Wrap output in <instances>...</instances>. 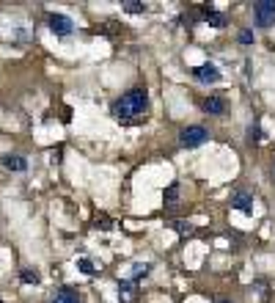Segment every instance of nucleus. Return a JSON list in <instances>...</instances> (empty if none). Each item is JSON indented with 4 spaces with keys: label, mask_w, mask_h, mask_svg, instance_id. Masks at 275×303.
I'll list each match as a JSON object with an SVG mask.
<instances>
[{
    "label": "nucleus",
    "mask_w": 275,
    "mask_h": 303,
    "mask_svg": "<svg viewBox=\"0 0 275 303\" xmlns=\"http://www.w3.org/2000/svg\"><path fill=\"white\" fill-rule=\"evenodd\" d=\"M146 105H149V94H146L143 89H132V91H127L121 100H116L113 113L119 116L121 121H135V119L143 116Z\"/></svg>",
    "instance_id": "1"
},
{
    "label": "nucleus",
    "mask_w": 275,
    "mask_h": 303,
    "mask_svg": "<svg viewBox=\"0 0 275 303\" xmlns=\"http://www.w3.org/2000/svg\"><path fill=\"white\" fill-rule=\"evenodd\" d=\"M209 138V132L204 130L201 124H190V127H185L182 132H179V143H182L185 149H196V146H201L204 141Z\"/></svg>",
    "instance_id": "2"
},
{
    "label": "nucleus",
    "mask_w": 275,
    "mask_h": 303,
    "mask_svg": "<svg viewBox=\"0 0 275 303\" xmlns=\"http://www.w3.org/2000/svg\"><path fill=\"white\" fill-rule=\"evenodd\" d=\"M253 14H256V22H259V25H264V28L275 25V0H261V3H256Z\"/></svg>",
    "instance_id": "3"
},
{
    "label": "nucleus",
    "mask_w": 275,
    "mask_h": 303,
    "mask_svg": "<svg viewBox=\"0 0 275 303\" xmlns=\"http://www.w3.org/2000/svg\"><path fill=\"white\" fill-rule=\"evenodd\" d=\"M47 22H50V31L58 33V36H69L72 33V20L66 14H50Z\"/></svg>",
    "instance_id": "4"
},
{
    "label": "nucleus",
    "mask_w": 275,
    "mask_h": 303,
    "mask_svg": "<svg viewBox=\"0 0 275 303\" xmlns=\"http://www.w3.org/2000/svg\"><path fill=\"white\" fill-rule=\"evenodd\" d=\"M193 78L201 80V83H215V80H220V72H218V66H212V63H204V66L193 69Z\"/></svg>",
    "instance_id": "5"
},
{
    "label": "nucleus",
    "mask_w": 275,
    "mask_h": 303,
    "mask_svg": "<svg viewBox=\"0 0 275 303\" xmlns=\"http://www.w3.org/2000/svg\"><path fill=\"white\" fill-rule=\"evenodd\" d=\"M231 207H234V209H242L245 215H250V212H253V196L245 193V190H239V193H234Z\"/></svg>",
    "instance_id": "6"
},
{
    "label": "nucleus",
    "mask_w": 275,
    "mask_h": 303,
    "mask_svg": "<svg viewBox=\"0 0 275 303\" xmlns=\"http://www.w3.org/2000/svg\"><path fill=\"white\" fill-rule=\"evenodd\" d=\"M204 110L212 113V116H223L226 113V100L223 97H207V100H204Z\"/></svg>",
    "instance_id": "7"
},
{
    "label": "nucleus",
    "mask_w": 275,
    "mask_h": 303,
    "mask_svg": "<svg viewBox=\"0 0 275 303\" xmlns=\"http://www.w3.org/2000/svg\"><path fill=\"white\" fill-rule=\"evenodd\" d=\"M50 303H80V295H77V289L63 287V289H58L55 298H52Z\"/></svg>",
    "instance_id": "8"
},
{
    "label": "nucleus",
    "mask_w": 275,
    "mask_h": 303,
    "mask_svg": "<svg viewBox=\"0 0 275 303\" xmlns=\"http://www.w3.org/2000/svg\"><path fill=\"white\" fill-rule=\"evenodd\" d=\"M0 163H3L6 168H11V171H25V168H28L25 157H20V155H3V157H0Z\"/></svg>",
    "instance_id": "9"
},
{
    "label": "nucleus",
    "mask_w": 275,
    "mask_h": 303,
    "mask_svg": "<svg viewBox=\"0 0 275 303\" xmlns=\"http://www.w3.org/2000/svg\"><path fill=\"white\" fill-rule=\"evenodd\" d=\"M204 20L212 22L215 28H223L226 25V17L220 14V11H215V9H204Z\"/></svg>",
    "instance_id": "10"
},
{
    "label": "nucleus",
    "mask_w": 275,
    "mask_h": 303,
    "mask_svg": "<svg viewBox=\"0 0 275 303\" xmlns=\"http://www.w3.org/2000/svg\"><path fill=\"white\" fill-rule=\"evenodd\" d=\"M77 267H80V270L85 273V276H97V273H99V267L94 265L91 259H77Z\"/></svg>",
    "instance_id": "11"
},
{
    "label": "nucleus",
    "mask_w": 275,
    "mask_h": 303,
    "mask_svg": "<svg viewBox=\"0 0 275 303\" xmlns=\"http://www.w3.org/2000/svg\"><path fill=\"white\" fill-rule=\"evenodd\" d=\"M124 11H130V14H143L146 6L140 3V0H127V3H124Z\"/></svg>",
    "instance_id": "12"
},
{
    "label": "nucleus",
    "mask_w": 275,
    "mask_h": 303,
    "mask_svg": "<svg viewBox=\"0 0 275 303\" xmlns=\"http://www.w3.org/2000/svg\"><path fill=\"white\" fill-rule=\"evenodd\" d=\"M132 287H135L132 281H119V292H121V298H124L127 303L132 300Z\"/></svg>",
    "instance_id": "13"
},
{
    "label": "nucleus",
    "mask_w": 275,
    "mask_h": 303,
    "mask_svg": "<svg viewBox=\"0 0 275 303\" xmlns=\"http://www.w3.org/2000/svg\"><path fill=\"white\" fill-rule=\"evenodd\" d=\"M162 199H165V204H176V199H179V185H171V188H165Z\"/></svg>",
    "instance_id": "14"
},
{
    "label": "nucleus",
    "mask_w": 275,
    "mask_h": 303,
    "mask_svg": "<svg viewBox=\"0 0 275 303\" xmlns=\"http://www.w3.org/2000/svg\"><path fill=\"white\" fill-rule=\"evenodd\" d=\"M20 278L25 284H39V273L36 270H28V267H25V270H20Z\"/></svg>",
    "instance_id": "15"
},
{
    "label": "nucleus",
    "mask_w": 275,
    "mask_h": 303,
    "mask_svg": "<svg viewBox=\"0 0 275 303\" xmlns=\"http://www.w3.org/2000/svg\"><path fill=\"white\" fill-rule=\"evenodd\" d=\"M173 229L179 232V235H193V223H187V220H173Z\"/></svg>",
    "instance_id": "16"
},
{
    "label": "nucleus",
    "mask_w": 275,
    "mask_h": 303,
    "mask_svg": "<svg viewBox=\"0 0 275 303\" xmlns=\"http://www.w3.org/2000/svg\"><path fill=\"white\" fill-rule=\"evenodd\" d=\"M248 138H250V143H259V141H261V127H259V124H250Z\"/></svg>",
    "instance_id": "17"
},
{
    "label": "nucleus",
    "mask_w": 275,
    "mask_h": 303,
    "mask_svg": "<svg viewBox=\"0 0 275 303\" xmlns=\"http://www.w3.org/2000/svg\"><path fill=\"white\" fill-rule=\"evenodd\" d=\"M97 226H99V229H110L113 223H110V218H108V215H97Z\"/></svg>",
    "instance_id": "18"
},
{
    "label": "nucleus",
    "mask_w": 275,
    "mask_h": 303,
    "mask_svg": "<svg viewBox=\"0 0 275 303\" xmlns=\"http://www.w3.org/2000/svg\"><path fill=\"white\" fill-rule=\"evenodd\" d=\"M239 42L250 44V42H253V33H250V31H239Z\"/></svg>",
    "instance_id": "19"
},
{
    "label": "nucleus",
    "mask_w": 275,
    "mask_h": 303,
    "mask_svg": "<svg viewBox=\"0 0 275 303\" xmlns=\"http://www.w3.org/2000/svg\"><path fill=\"white\" fill-rule=\"evenodd\" d=\"M215 303H231V300H223V298H220V300H215Z\"/></svg>",
    "instance_id": "20"
},
{
    "label": "nucleus",
    "mask_w": 275,
    "mask_h": 303,
    "mask_svg": "<svg viewBox=\"0 0 275 303\" xmlns=\"http://www.w3.org/2000/svg\"><path fill=\"white\" fill-rule=\"evenodd\" d=\"M0 303H6V300H0Z\"/></svg>",
    "instance_id": "21"
}]
</instances>
